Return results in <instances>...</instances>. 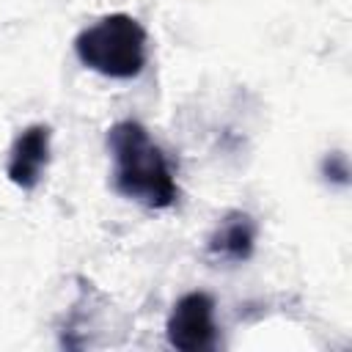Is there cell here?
I'll list each match as a JSON object with an SVG mask.
<instances>
[{
  "label": "cell",
  "instance_id": "obj_4",
  "mask_svg": "<svg viewBox=\"0 0 352 352\" xmlns=\"http://www.w3.org/2000/svg\"><path fill=\"white\" fill-rule=\"evenodd\" d=\"M50 140H52V132L47 124H30L14 138L8 148L6 173L16 187L22 190L38 187L50 165Z\"/></svg>",
  "mask_w": 352,
  "mask_h": 352
},
{
  "label": "cell",
  "instance_id": "obj_1",
  "mask_svg": "<svg viewBox=\"0 0 352 352\" xmlns=\"http://www.w3.org/2000/svg\"><path fill=\"white\" fill-rule=\"evenodd\" d=\"M107 151L113 160V190L148 209H168L179 198L170 162L151 140L140 121H116L107 129Z\"/></svg>",
  "mask_w": 352,
  "mask_h": 352
},
{
  "label": "cell",
  "instance_id": "obj_5",
  "mask_svg": "<svg viewBox=\"0 0 352 352\" xmlns=\"http://www.w3.org/2000/svg\"><path fill=\"white\" fill-rule=\"evenodd\" d=\"M256 220L248 212H228L206 239V253L217 261L242 264L256 250Z\"/></svg>",
  "mask_w": 352,
  "mask_h": 352
},
{
  "label": "cell",
  "instance_id": "obj_3",
  "mask_svg": "<svg viewBox=\"0 0 352 352\" xmlns=\"http://www.w3.org/2000/svg\"><path fill=\"white\" fill-rule=\"evenodd\" d=\"M168 344L179 352H204L217 344L214 300L206 292H187L179 297L165 322Z\"/></svg>",
  "mask_w": 352,
  "mask_h": 352
},
{
  "label": "cell",
  "instance_id": "obj_2",
  "mask_svg": "<svg viewBox=\"0 0 352 352\" xmlns=\"http://www.w3.org/2000/svg\"><path fill=\"white\" fill-rule=\"evenodd\" d=\"M77 60L110 80H132L148 60V33L129 14H107L74 38Z\"/></svg>",
  "mask_w": 352,
  "mask_h": 352
}]
</instances>
